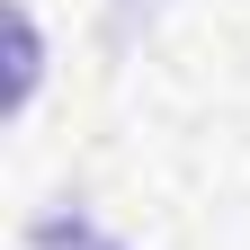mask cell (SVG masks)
<instances>
[{"instance_id": "cell-1", "label": "cell", "mask_w": 250, "mask_h": 250, "mask_svg": "<svg viewBox=\"0 0 250 250\" xmlns=\"http://www.w3.org/2000/svg\"><path fill=\"white\" fill-rule=\"evenodd\" d=\"M36 241H54V250H116L99 224H62V214H54V224H36Z\"/></svg>"}]
</instances>
